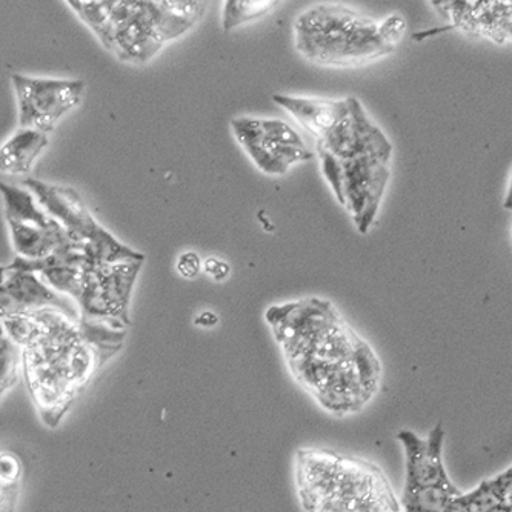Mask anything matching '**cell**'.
Masks as SVG:
<instances>
[{"label":"cell","instance_id":"cell-28","mask_svg":"<svg viewBox=\"0 0 512 512\" xmlns=\"http://www.w3.org/2000/svg\"><path fill=\"white\" fill-rule=\"evenodd\" d=\"M263 145L286 168H290L293 163L305 162V160H311L314 157V154L308 148L286 147V145H277V143L265 142V140H263Z\"/></svg>","mask_w":512,"mask_h":512},{"label":"cell","instance_id":"cell-26","mask_svg":"<svg viewBox=\"0 0 512 512\" xmlns=\"http://www.w3.org/2000/svg\"><path fill=\"white\" fill-rule=\"evenodd\" d=\"M245 151H247L248 156L253 159V162L256 163L257 168L265 174H270V176H282V174L288 171V168H286L279 159H276L270 151L266 150L263 142L254 143V145H250V147H245Z\"/></svg>","mask_w":512,"mask_h":512},{"label":"cell","instance_id":"cell-17","mask_svg":"<svg viewBox=\"0 0 512 512\" xmlns=\"http://www.w3.org/2000/svg\"><path fill=\"white\" fill-rule=\"evenodd\" d=\"M47 145V134L20 128L0 150V170L5 174L28 173Z\"/></svg>","mask_w":512,"mask_h":512},{"label":"cell","instance_id":"cell-6","mask_svg":"<svg viewBox=\"0 0 512 512\" xmlns=\"http://www.w3.org/2000/svg\"><path fill=\"white\" fill-rule=\"evenodd\" d=\"M0 190L4 196L11 242L19 257L47 259L70 239L68 231L40 208L36 197L27 188L2 183Z\"/></svg>","mask_w":512,"mask_h":512},{"label":"cell","instance_id":"cell-27","mask_svg":"<svg viewBox=\"0 0 512 512\" xmlns=\"http://www.w3.org/2000/svg\"><path fill=\"white\" fill-rule=\"evenodd\" d=\"M405 31L406 20L402 14H393V16L386 17L379 24L380 39L391 51L399 45L400 40L405 36Z\"/></svg>","mask_w":512,"mask_h":512},{"label":"cell","instance_id":"cell-11","mask_svg":"<svg viewBox=\"0 0 512 512\" xmlns=\"http://www.w3.org/2000/svg\"><path fill=\"white\" fill-rule=\"evenodd\" d=\"M2 276H4L0 286L2 319L47 310V308L64 311L68 316L79 319L80 314L77 313L73 303L68 302V297L56 293L39 274L7 265L2 268Z\"/></svg>","mask_w":512,"mask_h":512},{"label":"cell","instance_id":"cell-1","mask_svg":"<svg viewBox=\"0 0 512 512\" xmlns=\"http://www.w3.org/2000/svg\"><path fill=\"white\" fill-rule=\"evenodd\" d=\"M265 319L291 376L323 411L353 416L373 402L382 363L330 302L311 297L271 306Z\"/></svg>","mask_w":512,"mask_h":512},{"label":"cell","instance_id":"cell-2","mask_svg":"<svg viewBox=\"0 0 512 512\" xmlns=\"http://www.w3.org/2000/svg\"><path fill=\"white\" fill-rule=\"evenodd\" d=\"M4 336L22 350L28 393L45 425L56 428L97 371L124 345L127 331L47 308L2 319Z\"/></svg>","mask_w":512,"mask_h":512},{"label":"cell","instance_id":"cell-13","mask_svg":"<svg viewBox=\"0 0 512 512\" xmlns=\"http://www.w3.org/2000/svg\"><path fill=\"white\" fill-rule=\"evenodd\" d=\"M451 20V28L493 39L497 44L512 40V2H434Z\"/></svg>","mask_w":512,"mask_h":512},{"label":"cell","instance_id":"cell-12","mask_svg":"<svg viewBox=\"0 0 512 512\" xmlns=\"http://www.w3.org/2000/svg\"><path fill=\"white\" fill-rule=\"evenodd\" d=\"M351 110L348 116L331 131L320 145L339 157L340 160L356 157H377L388 162L393 153V145L377 125L366 116L365 110L356 97H350Z\"/></svg>","mask_w":512,"mask_h":512},{"label":"cell","instance_id":"cell-8","mask_svg":"<svg viewBox=\"0 0 512 512\" xmlns=\"http://www.w3.org/2000/svg\"><path fill=\"white\" fill-rule=\"evenodd\" d=\"M19 107V125L25 130L50 133L65 114L77 107L85 84L77 79H40L11 76Z\"/></svg>","mask_w":512,"mask_h":512},{"label":"cell","instance_id":"cell-9","mask_svg":"<svg viewBox=\"0 0 512 512\" xmlns=\"http://www.w3.org/2000/svg\"><path fill=\"white\" fill-rule=\"evenodd\" d=\"M343 162V197L357 230L368 233L385 194L389 163L377 157H356Z\"/></svg>","mask_w":512,"mask_h":512},{"label":"cell","instance_id":"cell-22","mask_svg":"<svg viewBox=\"0 0 512 512\" xmlns=\"http://www.w3.org/2000/svg\"><path fill=\"white\" fill-rule=\"evenodd\" d=\"M19 366H22V350L13 340L2 336V394L16 385Z\"/></svg>","mask_w":512,"mask_h":512},{"label":"cell","instance_id":"cell-5","mask_svg":"<svg viewBox=\"0 0 512 512\" xmlns=\"http://www.w3.org/2000/svg\"><path fill=\"white\" fill-rule=\"evenodd\" d=\"M405 453L403 512H446L462 496L456 483L449 479L443 462L445 429L434 426L428 436L420 437L411 429L397 434Z\"/></svg>","mask_w":512,"mask_h":512},{"label":"cell","instance_id":"cell-30","mask_svg":"<svg viewBox=\"0 0 512 512\" xmlns=\"http://www.w3.org/2000/svg\"><path fill=\"white\" fill-rule=\"evenodd\" d=\"M203 270H205L208 276H211V279L220 282V280L227 279L231 268L227 262L216 259V257H210V259L205 260V263H203Z\"/></svg>","mask_w":512,"mask_h":512},{"label":"cell","instance_id":"cell-20","mask_svg":"<svg viewBox=\"0 0 512 512\" xmlns=\"http://www.w3.org/2000/svg\"><path fill=\"white\" fill-rule=\"evenodd\" d=\"M276 0H228L223 7V30L231 31L239 25L248 24L270 13Z\"/></svg>","mask_w":512,"mask_h":512},{"label":"cell","instance_id":"cell-14","mask_svg":"<svg viewBox=\"0 0 512 512\" xmlns=\"http://www.w3.org/2000/svg\"><path fill=\"white\" fill-rule=\"evenodd\" d=\"M24 187L33 193L40 208L77 239L90 240L100 225L93 219L76 190L50 185L37 179H25Z\"/></svg>","mask_w":512,"mask_h":512},{"label":"cell","instance_id":"cell-32","mask_svg":"<svg viewBox=\"0 0 512 512\" xmlns=\"http://www.w3.org/2000/svg\"><path fill=\"white\" fill-rule=\"evenodd\" d=\"M503 207H505L506 210H512V170L511 179H509L508 191H506L505 200H503Z\"/></svg>","mask_w":512,"mask_h":512},{"label":"cell","instance_id":"cell-21","mask_svg":"<svg viewBox=\"0 0 512 512\" xmlns=\"http://www.w3.org/2000/svg\"><path fill=\"white\" fill-rule=\"evenodd\" d=\"M0 466H2V512H14L19 499L22 463L16 454L4 451Z\"/></svg>","mask_w":512,"mask_h":512},{"label":"cell","instance_id":"cell-18","mask_svg":"<svg viewBox=\"0 0 512 512\" xmlns=\"http://www.w3.org/2000/svg\"><path fill=\"white\" fill-rule=\"evenodd\" d=\"M79 19L90 27L108 51H113L116 37L114 0H70L67 2Z\"/></svg>","mask_w":512,"mask_h":512},{"label":"cell","instance_id":"cell-10","mask_svg":"<svg viewBox=\"0 0 512 512\" xmlns=\"http://www.w3.org/2000/svg\"><path fill=\"white\" fill-rule=\"evenodd\" d=\"M116 37L111 53L130 64H143L163 47L154 24L153 4L136 0H114Z\"/></svg>","mask_w":512,"mask_h":512},{"label":"cell","instance_id":"cell-15","mask_svg":"<svg viewBox=\"0 0 512 512\" xmlns=\"http://www.w3.org/2000/svg\"><path fill=\"white\" fill-rule=\"evenodd\" d=\"M273 100L283 110L288 111L308 133L317 137L319 142L325 139L351 110L350 99H305L276 94Z\"/></svg>","mask_w":512,"mask_h":512},{"label":"cell","instance_id":"cell-24","mask_svg":"<svg viewBox=\"0 0 512 512\" xmlns=\"http://www.w3.org/2000/svg\"><path fill=\"white\" fill-rule=\"evenodd\" d=\"M262 127L265 142L286 145V147L306 148L300 134L283 120L262 119Z\"/></svg>","mask_w":512,"mask_h":512},{"label":"cell","instance_id":"cell-4","mask_svg":"<svg viewBox=\"0 0 512 512\" xmlns=\"http://www.w3.org/2000/svg\"><path fill=\"white\" fill-rule=\"evenodd\" d=\"M296 48L325 67H359L391 53L380 39L379 24L345 5H316L294 22Z\"/></svg>","mask_w":512,"mask_h":512},{"label":"cell","instance_id":"cell-33","mask_svg":"<svg viewBox=\"0 0 512 512\" xmlns=\"http://www.w3.org/2000/svg\"><path fill=\"white\" fill-rule=\"evenodd\" d=\"M446 512H448V511H446Z\"/></svg>","mask_w":512,"mask_h":512},{"label":"cell","instance_id":"cell-31","mask_svg":"<svg viewBox=\"0 0 512 512\" xmlns=\"http://www.w3.org/2000/svg\"><path fill=\"white\" fill-rule=\"evenodd\" d=\"M219 322V319H217L216 314L210 313V311H207V313L199 314V317L196 319V325L197 326H205V328H211V326L216 325V323Z\"/></svg>","mask_w":512,"mask_h":512},{"label":"cell","instance_id":"cell-16","mask_svg":"<svg viewBox=\"0 0 512 512\" xmlns=\"http://www.w3.org/2000/svg\"><path fill=\"white\" fill-rule=\"evenodd\" d=\"M151 4L154 24L163 44L187 33L205 13V4L196 0H156Z\"/></svg>","mask_w":512,"mask_h":512},{"label":"cell","instance_id":"cell-23","mask_svg":"<svg viewBox=\"0 0 512 512\" xmlns=\"http://www.w3.org/2000/svg\"><path fill=\"white\" fill-rule=\"evenodd\" d=\"M317 154H319L320 165H322L323 176L326 177L331 188H333L334 196L339 200L340 205L345 207V197H343V162L339 157L323 148L317 143Z\"/></svg>","mask_w":512,"mask_h":512},{"label":"cell","instance_id":"cell-29","mask_svg":"<svg viewBox=\"0 0 512 512\" xmlns=\"http://www.w3.org/2000/svg\"><path fill=\"white\" fill-rule=\"evenodd\" d=\"M202 270V260L193 251L183 253L177 260V273L185 279H194Z\"/></svg>","mask_w":512,"mask_h":512},{"label":"cell","instance_id":"cell-3","mask_svg":"<svg viewBox=\"0 0 512 512\" xmlns=\"http://www.w3.org/2000/svg\"><path fill=\"white\" fill-rule=\"evenodd\" d=\"M294 483L306 512H403L380 466L333 449H297Z\"/></svg>","mask_w":512,"mask_h":512},{"label":"cell","instance_id":"cell-7","mask_svg":"<svg viewBox=\"0 0 512 512\" xmlns=\"http://www.w3.org/2000/svg\"><path fill=\"white\" fill-rule=\"evenodd\" d=\"M140 270L142 262L94 266L85 271L84 288L77 302L80 319L127 331L131 291Z\"/></svg>","mask_w":512,"mask_h":512},{"label":"cell","instance_id":"cell-19","mask_svg":"<svg viewBox=\"0 0 512 512\" xmlns=\"http://www.w3.org/2000/svg\"><path fill=\"white\" fill-rule=\"evenodd\" d=\"M37 274L56 293L70 296L74 302H79L82 288H84L85 270L77 268V266L59 265L48 266Z\"/></svg>","mask_w":512,"mask_h":512},{"label":"cell","instance_id":"cell-25","mask_svg":"<svg viewBox=\"0 0 512 512\" xmlns=\"http://www.w3.org/2000/svg\"><path fill=\"white\" fill-rule=\"evenodd\" d=\"M234 136L243 148L250 147L254 143L263 142L262 119L254 117H237L231 122Z\"/></svg>","mask_w":512,"mask_h":512}]
</instances>
